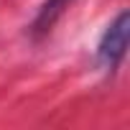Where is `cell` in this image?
Masks as SVG:
<instances>
[{"mask_svg":"<svg viewBox=\"0 0 130 130\" xmlns=\"http://www.w3.org/2000/svg\"><path fill=\"white\" fill-rule=\"evenodd\" d=\"M127 31H130V15L127 10H120L117 18L105 28L100 43H97V64L105 72H115L127 51Z\"/></svg>","mask_w":130,"mask_h":130,"instance_id":"6da1fadb","label":"cell"},{"mask_svg":"<svg viewBox=\"0 0 130 130\" xmlns=\"http://www.w3.org/2000/svg\"><path fill=\"white\" fill-rule=\"evenodd\" d=\"M72 5V0H46V3L38 8V15L33 18L31 23V36H43L54 28V23L64 15V10H67Z\"/></svg>","mask_w":130,"mask_h":130,"instance_id":"7a4b0ae2","label":"cell"}]
</instances>
